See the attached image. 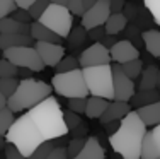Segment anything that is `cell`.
<instances>
[{
  "label": "cell",
  "instance_id": "1",
  "mask_svg": "<svg viewBox=\"0 0 160 159\" xmlns=\"http://www.w3.org/2000/svg\"><path fill=\"white\" fill-rule=\"evenodd\" d=\"M147 132V125L140 120L138 113L129 111L121 120L118 130L109 135V144L114 152L119 154L123 159H140Z\"/></svg>",
  "mask_w": 160,
  "mask_h": 159
},
{
  "label": "cell",
  "instance_id": "2",
  "mask_svg": "<svg viewBox=\"0 0 160 159\" xmlns=\"http://www.w3.org/2000/svg\"><path fill=\"white\" fill-rule=\"evenodd\" d=\"M28 115L31 116V120L34 122V125L38 127V130L41 132V135L46 142L55 140V139H62L68 134V128L65 125V118H63V109L56 98L48 96L39 104H36L34 108L29 109Z\"/></svg>",
  "mask_w": 160,
  "mask_h": 159
},
{
  "label": "cell",
  "instance_id": "3",
  "mask_svg": "<svg viewBox=\"0 0 160 159\" xmlns=\"http://www.w3.org/2000/svg\"><path fill=\"white\" fill-rule=\"evenodd\" d=\"M5 139H7V142L12 144L19 152L26 157H29L41 144L46 142L28 113L22 116H17L14 120L12 127L9 128V132L5 135Z\"/></svg>",
  "mask_w": 160,
  "mask_h": 159
},
{
  "label": "cell",
  "instance_id": "4",
  "mask_svg": "<svg viewBox=\"0 0 160 159\" xmlns=\"http://www.w3.org/2000/svg\"><path fill=\"white\" fill-rule=\"evenodd\" d=\"M51 84L36 79H21L16 93L7 99V108L12 113H19L24 109H31L36 104H39L43 99L51 96Z\"/></svg>",
  "mask_w": 160,
  "mask_h": 159
},
{
  "label": "cell",
  "instance_id": "5",
  "mask_svg": "<svg viewBox=\"0 0 160 159\" xmlns=\"http://www.w3.org/2000/svg\"><path fill=\"white\" fill-rule=\"evenodd\" d=\"M87 89L90 96L104 98L108 101H114V87H112V65H99L82 69Z\"/></svg>",
  "mask_w": 160,
  "mask_h": 159
},
{
  "label": "cell",
  "instance_id": "6",
  "mask_svg": "<svg viewBox=\"0 0 160 159\" xmlns=\"http://www.w3.org/2000/svg\"><path fill=\"white\" fill-rule=\"evenodd\" d=\"M51 87L60 96L67 98V99L89 96V89H87L82 69L72 70V72H63V74H55L51 79Z\"/></svg>",
  "mask_w": 160,
  "mask_h": 159
},
{
  "label": "cell",
  "instance_id": "7",
  "mask_svg": "<svg viewBox=\"0 0 160 159\" xmlns=\"http://www.w3.org/2000/svg\"><path fill=\"white\" fill-rule=\"evenodd\" d=\"M38 21L49 28L55 34L60 38H68L73 28V16L65 5H56V3H49V7L44 10V14Z\"/></svg>",
  "mask_w": 160,
  "mask_h": 159
},
{
  "label": "cell",
  "instance_id": "8",
  "mask_svg": "<svg viewBox=\"0 0 160 159\" xmlns=\"http://www.w3.org/2000/svg\"><path fill=\"white\" fill-rule=\"evenodd\" d=\"M3 58L9 60L17 69H29L32 72H41L44 69V63L41 60L39 53L34 46H17L9 48L3 51Z\"/></svg>",
  "mask_w": 160,
  "mask_h": 159
},
{
  "label": "cell",
  "instance_id": "9",
  "mask_svg": "<svg viewBox=\"0 0 160 159\" xmlns=\"http://www.w3.org/2000/svg\"><path fill=\"white\" fill-rule=\"evenodd\" d=\"M111 16V0H97L92 9H89L82 16V28L85 31L99 26H104Z\"/></svg>",
  "mask_w": 160,
  "mask_h": 159
},
{
  "label": "cell",
  "instance_id": "10",
  "mask_svg": "<svg viewBox=\"0 0 160 159\" xmlns=\"http://www.w3.org/2000/svg\"><path fill=\"white\" fill-rule=\"evenodd\" d=\"M78 63L82 69L87 67H99V65H109L111 63V53L109 48H106L102 43H94L89 48L82 51L78 58Z\"/></svg>",
  "mask_w": 160,
  "mask_h": 159
},
{
  "label": "cell",
  "instance_id": "11",
  "mask_svg": "<svg viewBox=\"0 0 160 159\" xmlns=\"http://www.w3.org/2000/svg\"><path fill=\"white\" fill-rule=\"evenodd\" d=\"M112 87H114V101H131L133 94H135V82L129 77L124 75L121 67L112 65Z\"/></svg>",
  "mask_w": 160,
  "mask_h": 159
},
{
  "label": "cell",
  "instance_id": "12",
  "mask_svg": "<svg viewBox=\"0 0 160 159\" xmlns=\"http://www.w3.org/2000/svg\"><path fill=\"white\" fill-rule=\"evenodd\" d=\"M34 48L39 53L44 67H56L65 56V48L58 43H36Z\"/></svg>",
  "mask_w": 160,
  "mask_h": 159
},
{
  "label": "cell",
  "instance_id": "13",
  "mask_svg": "<svg viewBox=\"0 0 160 159\" xmlns=\"http://www.w3.org/2000/svg\"><path fill=\"white\" fill-rule=\"evenodd\" d=\"M109 53H111V60H114L116 63H126L131 62V60L140 58V51L131 41L128 40H119L114 46L109 48Z\"/></svg>",
  "mask_w": 160,
  "mask_h": 159
},
{
  "label": "cell",
  "instance_id": "14",
  "mask_svg": "<svg viewBox=\"0 0 160 159\" xmlns=\"http://www.w3.org/2000/svg\"><path fill=\"white\" fill-rule=\"evenodd\" d=\"M160 157V123L147 132L142 146L140 159H158Z\"/></svg>",
  "mask_w": 160,
  "mask_h": 159
},
{
  "label": "cell",
  "instance_id": "15",
  "mask_svg": "<svg viewBox=\"0 0 160 159\" xmlns=\"http://www.w3.org/2000/svg\"><path fill=\"white\" fill-rule=\"evenodd\" d=\"M129 111H131V104L129 103H124V101H111L108 109L104 111V115L99 118V122L102 125H108L112 122H121Z\"/></svg>",
  "mask_w": 160,
  "mask_h": 159
},
{
  "label": "cell",
  "instance_id": "16",
  "mask_svg": "<svg viewBox=\"0 0 160 159\" xmlns=\"http://www.w3.org/2000/svg\"><path fill=\"white\" fill-rule=\"evenodd\" d=\"M29 34H31V38L36 43H58V45H62V38L58 34H55V33L49 28H46L44 24H41L39 21H34L31 24Z\"/></svg>",
  "mask_w": 160,
  "mask_h": 159
},
{
  "label": "cell",
  "instance_id": "17",
  "mask_svg": "<svg viewBox=\"0 0 160 159\" xmlns=\"http://www.w3.org/2000/svg\"><path fill=\"white\" fill-rule=\"evenodd\" d=\"M32 43L36 41L31 38V34H0V50L2 51L17 46H32Z\"/></svg>",
  "mask_w": 160,
  "mask_h": 159
},
{
  "label": "cell",
  "instance_id": "18",
  "mask_svg": "<svg viewBox=\"0 0 160 159\" xmlns=\"http://www.w3.org/2000/svg\"><path fill=\"white\" fill-rule=\"evenodd\" d=\"M104 149L96 137H87L83 149L72 159H104Z\"/></svg>",
  "mask_w": 160,
  "mask_h": 159
},
{
  "label": "cell",
  "instance_id": "19",
  "mask_svg": "<svg viewBox=\"0 0 160 159\" xmlns=\"http://www.w3.org/2000/svg\"><path fill=\"white\" fill-rule=\"evenodd\" d=\"M111 101L104 99V98H97V96H90L87 98V106H85V116L90 120H99L102 115H104V111L108 109V106Z\"/></svg>",
  "mask_w": 160,
  "mask_h": 159
},
{
  "label": "cell",
  "instance_id": "20",
  "mask_svg": "<svg viewBox=\"0 0 160 159\" xmlns=\"http://www.w3.org/2000/svg\"><path fill=\"white\" fill-rule=\"evenodd\" d=\"M31 24H22L12 17L0 19V34H29Z\"/></svg>",
  "mask_w": 160,
  "mask_h": 159
},
{
  "label": "cell",
  "instance_id": "21",
  "mask_svg": "<svg viewBox=\"0 0 160 159\" xmlns=\"http://www.w3.org/2000/svg\"><path fill=\"white\" fill-rule=\"evenodd\" d=\"M136 113H138L140 120L147 127H155V125L160 123V101L152 103L148 106H143V108H138Z\"/></svg>",
  "mask_w": 160,
  "mask_h": 159
},
{
  "label": "cell",
  "instance_id": "22",
  "mask_svg": "<svg viewBox=\"0 0 160 159\" xmlns=\"http://www.w3.org/2000/svg\"><path fill=\"white\" fill-rule=\"evenodd\" d=\"M157 101H160V91L158 89L138 91V93H135L133 98H131V104L135 106L136 109L143 108V106H148L152 103H157Z\"/></svg>",
  "mask_w": 160,
  "mask_h": 159
},
{
  "label": "cell",
  "instance_id": "23",
  "mask_svg": "<svg viewBox=\"0 0 160 159\" xmlns=\"http://www.w3.org/2000/svg\"><path fill=\"white\" fill-rule=\"evenodd\" d=\"M142 40L145 43V48L150 55L155 58H160V31L157 29H148L142 33Z\"/></svg>",
  "mask_w": 160,
  "mask_h": 159
},
{
  "label": "cell",
  "instance_id": "24",
  "mask_svg": "<svg viewBox=\"0 0 160 159\" xmlns=\"http://www.w3.org/2000/svg\"><path fill=\"white\" fill-rule=\"evenodd\" d=\"M158 70L155 65H148L147 69H143L142 75H140V84L138 91H150V89H157V75Z\"/></svg>",
  "mask_w": 160,
  "mask_h": 159
},
{
  "label": "cell",
  "instance_id": "25",
  "mask_svg": "<svg viewBox=\"0 0 160 159\" xmlns=\"http://www.w3.org/2000/svg\"><path fill=\"white\" fill-rule=\"evenodd\" d=\"M126 26H128V19L124 17L123 12H119V14H111V16H109V19L104 24V29H106V34L116 36V34H119L121 31H124Z\"/></svg>",
  "mask_w": 160,
  "mask_h": 159
},
{
  "label": "cell",
  "instance_id": "26",
  "mask_svg": "<svg viewBox=\"0 0 160 159\" xmlns=\"http://www.w3.org/2000/svg\"><path fill=\"white\" fill-rule=\"evenodd\" d=\"M118 65H119V63H118ZM119 67H121V70L124 72V75L129 77L131 81L138 79L140 75H142V72H143V62L140 58L131 60V62H126V63H121Z\"/></svg>",
  "mask_w": 160,
  "mask_h": 159
},
{
  "label": "cell",
  "instance_id": "27",
  "mask_svg": "<svg viewBox=\"0 0 160 159\" xmlns=\"http://www.w3.org/2000/svg\"><path fill=\"white\" fill-rule=\"evenodd\" d=\"M77 69H80V63H78V60L75 58V56H72V55L63 56L62 62H60L58 65L55 67L56 74H63V72H72V70H77Z\"/></svg>",
  "mask_w": 160,
  "mask_h": 159
},
{
  "label": "cell",
  "instance_id": "28",
  "mask_svg": "<svg viewBox=\"0 0 160 159\" xmlns=\"http://www.w3.org/2000/svg\"><path fill=\"white\" fill-rule=\"evenodd\" d=\"M19 86V79L17 77H2L0 79V93L9 99L14 93H16Z\"/></svg>",
  "mask_w": 160,
  "mask_h": 159
},
{
  "label": "cell",
  "instance_id": "29",
  "mask_svg": "<svg viewBox=\"0 0 160 159\" xmlns=\"http://www.w3.org/2000/svg\"><path fill=\"white\" fill-rule=\"evenodd\" d=\"M14 120H16V116H14V113L10 111L9 108H5V109L0 111V135L5 137L7 132H9V128L12 127Z\"/></svg>",
  "mask_w": 160,
  "mask_h": 159
},
{
  "label": "cell",
  "instance_id": "30",
  "mask_svg": "<svg viewBox=\"0 0 160 159\" xmlns=\"http://www.w3.org/2000/svg\"><path fill=\"white\" fill-rule=\"evenodd\" d=\"M49 0H36V2L32 3L31 7L28 9V12H29V16H31V19H34V21H38L41 16L44 14V10L49 7Z\"/></svg>",
  "mask_w": 160,
  "mask_h": 159
},
{
  "label": "cell",
  "instance_id": "31",
  "mask_svg": "<svg viewBox=\"0 0 160 159\" xmlns=\"http://www.w3.org/2000/svg\"><path fill=\"white\" fill-rule=\"evenodd\" d=\"M85 142H87V139H72V140L67 144V147H65V149H67V157L68 159L75 157L80 151L83 149Z\"/></svg>",
  "mask_w": 160,
  "mask_h": 159
},
{
  "label": "cell",
  "instance_id": "32",
  "mask_svg": "<svg viewBox=\"0 0 160 159\" xmlns=\"http://www.w3.org/2000/svg\"><path fill=\"white\" fill-rule=\"evenodd\" d=\"M53 149H55V144H53V140H48V142L41 144V146L38 147L28 159H46Z\"/></svg>",
  "mask_w": 160,
  "mask_h": 159
},
{
  "label": "cell",
  "instance_id": "33",
  "mask_svg": "<svg viewBox=\"0 0 160 159\" xmlns=\"http://www.w3.org/2000/svg\"><path fill=\"white\" fill-rule=\"evenodd\" d=\"M63 118H65V125H67L68 132L73 130V128L80 127L83 122H82V116L77 115V113L70 111V109H67V111H63Z\"/></svg>",
  "mask_w": 160,
  "mask_h": 159
},
{
  "label": "cell",
  "instance_id": "34",
  "mask_svg": "<svg viewBox=\"0 0 160 159\" xmlns=\"http://www.w3.org/2000/svg\"><path fill=\"white\" fill-rule=\"evenodd\" d=\"M17 74H19V69L14 63H10L5 58L0 60V79L2 77H17Z\"/></svg>",
  "mask_w": 160,
  "mask_h": 159
},
{
  "label": "cell",
  "instance_id": "35",
  "mask_svg": "<svg viewBox=\"0 0 160 159\" xmlns=\"http://www.w3.org/2000/svg\"><path fill=\"white\" fill-rule=\"evenodd\" d=\"M67 106L70 111L77 113V115H82V113H85L87 98H72V99L67 101Z\"/></svg>",
  "mask_w": 160,
  "mask_h": 159
},
{
  "label": "cell",
  "instance_id": "36",
  "mask_svg": "<svg viewBox=\"0 0 160 159\" xmlns=\"http://www.w3.org/2000/svg\"><path fill=\"white\" fill-rule=\"evenodd\" d=\"M143 3L148 9V12L152 14L155 24L160 26V0H143Z\"/></svg>",
  "mask_w": 160,
  "mask_h": 159
},
{
  "label": "cell",
  "instance_id": "37",
  "mask_svg": "<svg viewBox=\"0 0 160 159\" xmlns=\"http://www.w3.org/2000/svg\"><path fill=\"white\" fill-rule=\"evenodd\" d=\"M16 9H17V5L14 0H0V19L9 17Z\"/></svg>",
  "mask_w": 160,
  "mask_h": 159
},
{
  "label": "cell",
  "instance_id": "38",
  "mask_svg": "<svg viewBox=\"0 0 160 159\" xmlns=\"http://www.w3.org/2000/svg\"><path fill=\"white\" fill-rule=\"evenodd\" d=\"M85 29L83 28H77L75 31H72L70 34H68V38L72 40V46H78V45L83 43V40H85Z\"/></svg>",
  "mask_w": 160,
  "mask_h": 159
},
{
  "label": "cell",
  "instance_id": "39",
  "mask_svg": "<svg viewBox=\"0 0 160 159\" xmlns=\"http://www.w3.org/2000/svg\"><path fill=\"white\" fill-rule=\"evenodd\" d=\"M67 9L70 10L72 16H83V7H82V0H68L67 2Z\"/></svg>",
  "mask_w": 160,
  "mask_h": 159
},
{
  "label": "cell",
  "instance_id": "40",
  "mask_svg": "<svg viewBox=\"0 0 160 159\" xmlns=\"http://www.w3.org/2000/svg\"><path fill=\"white\" fill-rule=\"evenodd\" d=\"M87 36H89V40L96 41V43H101V41L104 40V36H106V29H104V26H99V28L89 29V31H87Z\"/></svg>",
  "mask_w": 160,
  "mask_h": 159
},
{
  "label": "cell",
  "instance_id": "41",
  "mask_svg": "<svg viewBox=\"0 0 160 159\" xmlns=\"http://www.w3.org/2000/svg\"><path fill=\"white\" fill-rule=\"evenodd\" d=\"M10 17L16 19L19 22H22V24H29V21H31V16H29V12L26 9H16L10 14Z\"/></svg>",
  "mask_w": 160,
  "mask_h": 159
},
{
  "label": "cell",
  "instance_id": "42",
  "mask_svg": "<svg viewBox=\"0 0 160 159\" xmlns=\"http://www.w3.org/2000/svg\"><path fill=\"white\" fill-rule=\"evenodd\" d=\"M5 159H28V157L22 156V154L19 152L12 144L7 142V146H5Z\"/></svg>",
  "mask_w": 160,
  "mask_h": 159
},
{
  "label": "cell",
  "instance_id": "43",
  "mask_svg": "<svg viewBox=\"0 0 160 159\" xmlns=\"http://www.w3.org/2000/svg\"><path fill=\"white\" fill-rule=\"evenodd\" d=\"M46 159H67V149L65 147H55Z\"/></svg>",
  "mask_w": 160,
  "mask_h": 159
},
{
  "label": "cell",
  "instance_id": "44",
  "mask_svg": "<svg viewBox=\"0 0 160 159\" xmlns=\"http://www.w3.org/2000/svg\"><path fill=\"white\" fill-rule=\"evenodd\" d=\"M72 135H73V139H85V134L89 132V127H87L85 123H82L80 127L73 128V130H70Z\"/></svg>",
  "mask_w": 160,
  "mask_h": 159
},
{
  "label": "cell",
  "instance_id": "45",
  "mask_svg": "<svg viewBox=\"0 0 160 159\" xmlns=\"http://www.w3.org/2000/svg\"><path fill=\"white\" fill-rule=\"evenodd\" d=\"M124 0H111V14H119L123 10Z\"/></svg>",
  "mask_w": 160,
  "mask_h": 159
},
{
  "label": "cell",
  "instance_id": "46",
  "mask_svg": "<svg viewBox=\"0 0 160 159\" xmlns=\"http://www.w3.org/2000/svg\"><path fill=\"white\" fill-rule=\"evenodd\" d=\"M118 41H119V40H116V36H111V34H106V36H104V40H102L101 43L104 45L106 48H111V46H114V45L118 43Z\"/></svg>",
  "mask_w": 160,
  "mask_h": 159
},
{
  "label": "cell",
  "instance_id": "47",
  "mask_svg": "<svg viewBox=\"0 0 160 159\" xmlns=\"http://www.w3.org/2000/svg\"><path fill=\"white\" fill-rule=\"evenodd\" d=\"M14 2H16L17 9H26V10H28L29 7H31L34 2H36V0H14Z\"/></svg>",
  "mask_w": 160,
  "mask_h": 159
},
{
  "label": "cell",
  "instance_id": "48",
  "mask_svg": "<svg viewBox=\"0 0 160 159\" xmlns=\"http://www.w3.org/2000/svg\"><path fill=\"white\" fill-rule=\"evenodd\" d=\"M17 75H21V79H31L32 77V70H29V69H19V74Z\"/></svg>",
  "mask_w": 160,
  "mask_h": 159
},
{
  "label": "cell",
  "instance_id": "49",
  "mask_svg": "<svg viewBox=\"0 0 160 159\" xmlns=\"http://www.w3.org/2000/svg\"><path fill=\"white\" fill-rule=\"evenodd\" d=\"M97 0H82V7H83V14L87 12L89 9H92L94 7V3H96Z\"/></svg>",
  "mask_w": 160,
  "mask_h": 159
},
{
  "label": "cell",
  "instance_id": "50",
  "mask_svg": "<svg viewBox=\"0 0 160 159\" xmlns=\"http://www.w3.org/2000/svg\"><path fill=\"white\" fill-rule=\"evenodd\" d=\"M5 108H7V98L0 93V111H2V109H5Z\"/></svg>",
  "mask_w": 160,
  "mask_h": 159
},
{
  "label": "cell",
  "instance_id": "51",
  "mask_svg": "<svg viewBox=\"0 0 160 159\" xmlns=\"http://www.w3.org/2000/svg\"><path fill=\"white\" fill-rule=\"evenodd\" d=\"M5 146H7V139L3 135H0V151H5Z\"/></svg>",
  "mask_w": 160,
  "mask_h": 159
},
{
  "label": "cell",
  "instance_id": "52",
  "mask_svg": "<svg viewBox=\"0 0 160 159\" xmlns=\"http://www.w3.org/2000/svg\"><path fill=\"white\" fill-rule=\"evenodd\" d=\"M49 2H51V3H56V5H65V7H67V2H68V0H49Z\"/></svg>",
  "mask_w": 160,
  "mask_h": 159
},
{
  "label": "cell",
  "instance_id": "53",
  "mask_svg": "<svg viewBox=\"0 0 160 159\" xmlns=\"http://www.w3.org/2000/svg\"><path fill=\"white\" fill-rule=\"evenodd\" d=\"M157 87H160V70H158V75H157Z\"/></svg>",
  "mask_w": 160,
  "mask_h": 159
},
{
  "label": "cell",
  "instance_id": "54",
  "mask_svg": "<svg viewBox=\"0 0 160 159\" xmlns=\"http://www.w3.org/2000/svg\"><path fill=\"white\" fill-rule=\"evenodd\" d=\"M158 91H160V87H158Z\"/></svg>",
  "mask_w": 160,
  "mask_h": 159
},
{
  "label": "cell",
  "instance_id": "55",
  "mask_svg": "<svg viewBox=\"0 0 160 159\" xmlns=\"http://www.w3.org/2000/svg\"><path fill=\"white\" fill-rule=\"evenodd\" d=\"M104 159H106V157H104Z\"/></svg>",
  "mask_w": 160,
  "mask_h": 159
},
{
  "label": "cell",
  "instance_id": "56",
  "mask_svg": "<svg viewBox=\"0 0 160 159\" xmlns=\"http://www.w3.org/2000/svg\"><path fill=\"white\" fill-rule=\"evenodd\" d=\"M158 159H160V157H158Z\"/></svg>",
  "mask_w": 160,
  "mask_h": 159
}]
</instances>
